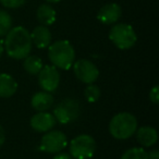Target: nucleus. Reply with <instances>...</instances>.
Wrapping results in <instances>:
<instances>
[{
	"label": "nucleus",
	"instance_id": "obj_17",
	"mask_svg": "<svg viewBox=\"0 0 159 159\" xmlns=\"http://www.w3.org/2000/svg\"><path fill=\"white\" fill-rule=\"evenodd\" d=\"M44 66L42 59L37 56H27L24 58V62H23V68L29 74L31 75H37L40 72V70Z\"/></svg>",
	"mask_w": 159,
	"mask_h": 159
},
{
	"label": "nucleus",
	"instance_id": "obj_20",
	"mask_svg": "<svg viewBox=\"0 0 159 159\" xmlns=\"http://www.w3.org/2000/svg\"><path fill=\"white\" fill-rule=\"evenodd\" d=\"M84 95L89 102H96L100 97V89L94 83L93 84H87L86 89L84 91Z\"/></svg>",
	"mask_w": 159,
	"mask_h": 159
},
{
	"label": "nucleus",
	"instance_id": "obj_9",
	"mask_svg": "<svg viewBox=\"0 0 159 159\" xmlns=\"http://www.w3.org/2000/svg\"><path fill=\"white\" fill-rule=\"evenodd\" d=\"M38 85L45 92L53 93L60 84V73L53 66H44L38 73Z\"/></svg>",
	"mask_w": 159,
	"mask_h": 159
},
{
	"label": "nucleus",
	"instance_id": "obj_8",
	"mask_svg": "<svg viewBox=\"0 0 159 159\" xmlns=\"http://www.w3.org/2000/svg\"><path fill=\"white\" fill-rule=\"evenodd\" d=\"M73 72L77 80L85 84H93L99 76V70L89 59H80L73 63Z\"/></svg>",
	"mask_w": 159,
	"mask_h": 159
},
{
	"label": "nucleus",
	"instance_id": "obj_13",
	"mask_svg": "<svg viewBox=\"0 0 159 159\" xmlns=\"http://www.w3.org/2000/svg\"><path fill=\"white\" fill-rule=\"evenodd\" d=\"M135 134L139 144L143 147H152L158 141V132L156 129L149 125H144L136 129Z\"/></svg>",
	"mask_w": 159,
	"mask_h": 159
},
{
	"label": "nucleus",
	"instance_id": "obj_3",
	"mask_svg": "<svg viewBox=\"0 0 159 159\" xmlns=\"http://www.w3.org/2000/svg\"><path fill=\"white\" fill-rule=\"evenodd\" d=\"M137 119L130 112H119L111 118L109 122V132L116 139H128L135 134Z\"/></svg>",
	"mask_w": 159,
	"mask_h": 159
},
{
	"label": "nucleus",
	"instance_id": "obj_4",
	"mask_svg": "<svg viewBox=\"0 0 159 159\" xmlns=\"http://www.w3.org/2000/svg\"><path fill=\"white\" fill-rule=\"evenodd\" d=\"M109 39L119 49L126 50L132 48L136 44L137 35L130 24L115 23V25L109 31Z\"/></svg>",
	"mask_w": 159,
	"mask_h": 159
},
{
	"label": "nucleus",
	"instance_id": "obj_15",
	"mask_svg": "<svg viewBox=\"0 0 159 159\" xmlns=\"http://www.w3.org/2000/svg\"><path fill=\"white\" fill-rule=\"evenodd\" d=\"M18 91V83L10 74L0 73V98H9Z\"/></svg>",
	"mask_w": 159,
	"mask_h": 159
},
{
	"label": "nucleus",
	"instance_id": "obj_1",
	"mask_svg": "<svg viewBox=\"0 0 159 159\" xmlns=\"http://www.w3.org/2000/svg\"><path fill=\"white\" fill-rule=\"evenodd\" d=\"M3 47L10 58L16 60L24 59L31 53L33 47L31 33L24 26L12 27L6 35Z\"/></svg>",
	"mask_w": 159,
	"mask_h": 159
},
{
	"label": "nucleus",
	"instance_id": "obj_19",
	"mask_svg": "<svg viewBox=\"0 0 159 159\" xmlns=\"http://www.w3.org/2000/svg\"><path fill=\"white\" fill-rule=\"evenodd\" d=\"M148 152L143 147H132L122 154L121 159H147Z\"/></svg>",
	"mask_w": 159,
	"mask_h": 159
},
{
	"label": "nucleus",
	"instance_id": "obj_5",
	"mask_svg": "<svg viewBox=\"0 0 159 159\" xmlns=\"http://www.w3.org/2000/svg\"><path fill=\"white\" fill-rule=\"evenodd\" d=\"M70 155L74 159H91L96 152V141L89 134L75 136L70 142Z\"/></svg>",
	"mask_w": 159,
	"mask_h": 159
},
{
	"label": "nucleus",
	"instance_id": "obj_25",
	"mask_svg": "<svg viewBox=\"0 0 159 159\" xmlns=\"http://www.w3.org/2000/svg\"><path fill=\"white\" fill-rule=\"evenodd\" d=\"M6 141V133H5V129L2 128V125L0 124V147L5 144Z\"/></svg>",
	"mask_w": 159,
	"mask_h": 159
},
{
	"label": "nucleus",
	"instance_id": "obj_23",
	"mask_svg": "<svg viewBox=\"0 0 159 159\" xmlns=\"http://www.w3.org/2000/svg\"><path fill=\"white\" fill-rule=\"evenodd\" d=\"M52 159H73V158L71 157L70 154H68V152H58V154H56Z\"/></svg>",
	"mask_w": 159,
	"mask_h": 159
},
{
	"label": "nucleus",
	"instance_id": "obj_12",
	"mask_svg": "<svg viewBox=\"0 0 159 159\" xmlns=\"http://www.w3.org/2000/svg\"><path fill=\"white\" fill-rule=\"evenodd\" d=\"M31 39L34 46L37 47L38 49H45L51 44L52 36L48 27L44 25H38L32 31Z\"/></svg>",
	"mask_w": 159,
	"mask_h": 159
},
{
	"label": "nucleus",
	"instance_id": "obj_14",
	"mask_svg": "<svg viewBox=\"0 0 159 159\" xmlns=\"http://www.w3.org/2000/svg\"><path fill=\"white\" fill-rule=\"evenodd\" d=\"M31 105L36 111H48L53 106V96L48 92H37L31 98Z\"/></svg>",
	"mask_w": 159,
	"mask_h": 159
},
{
	"label": "nucleus",
	"instance_id": "obj_16",
	"mask_svg": "<svg viewBox=\"0 0 159 159\" xmlns=\"http://www.w3.org/2000/svg\"><path fill=\"white\" fill-rule=\"evenodd\" d=\"M36 18H37L38 22L44 26H49L52 25L56 22L57 19V13L56 10L51 7L48 3H43L37 8L36 11Z\"/></svg>",
	"mask_w": 159,
	"mask_h": 159
},
{
	"label": "nucleus",
	"instance_id": "obj_22",
	"mask_svg": "<svg viewBox=\"0 0 159 159\" xmlns=\"http://www.w3.org/2000/svg\"><path fill=\"white\" fill-rule=\"evenodd\" d=\"M149 99L152 104L158 105L159 104V86L156 85L154 86L149 92Z\"/></svg>",
	"mask_w": 159,
	"mask_h": 159
},
{
	"label": "nucleus",
	"instance_id": "obj_11",
	"mask_svg": "<svg viewBox=\"0 0 159 159\" xmlns=\"http://www.w3.org/2000/svg\"><path fill=\"white\" fill-rule=\"evenodd\" d=\"M122 16V9L118 3L111 2L102 6L97 13V20L105 25L115 24Z\"/></svg>",
	"mask_w": 159,
	"mask_h": 159
},
{
	"label": "nucleus",
	"instance_id": "obj_7",
	"mask_svg": "<svg viewBox=\"0 0 159 159\" xmlns=\"http://www.w3.org/2000/svg\"><path fill=\"white\" fill-rule=\"evenodd\" d=\"M68 145V137L59 130H50L43 135L39 149L48 154H58Z\"/></svg>",
	"mask_w": 159,
	"mask_h": 159
},
{
	"label": "nucleus",
	"instance_id": "obj_26",
	"mask_svg": "<svg viewBox=\"0 0 159 159\" xmlns=\"http://www.w3.org/2000/svg\"><path fill=\"white\" fill-rule=\"evenodd\" d=\"M3 51H5V47H3V42L0 39V57L2 56Z\"/></svg>",
	"mask_w": 159,
	"mask_h": 159
},
{
	"label": "nucleus",
	"instance_id": "obj_10",
	"mask_svg": "<svg viewBox=\"0 0 159 159\" xmlns=\"http://www.w3.org/2000/svg\"><path fill=\"white\" fill-rule=\"evenodd\" d=\"M56 123H57V121H56L53 115L48 111L37 112L31 118V121H30L31 128L38 133H46L52 130Z\"/></svg>",
	"mask_w": 159,
	"mask_h": 159
},
{
	"label": "nucleus",
	"instance_id": "obj_24",
	"mask_svg": "<svg viewBox=\"0 0 159 159\" xmlns=\"http://www.w3.org/2000/svg\"><path fill=\"white\" fill-rule=\"evenodd\" d=\"M148 152V158L147 159H159V152L157 149H152Z\"/></svg>",
	"mask_w": 159,
	"mask_h": 159
},
{
	"label": "nucleus",
	"instance_id": "obj_27",
	"mask_svg": "<svg viewBox=\"0 0 159 159\" xmlns=\"http://www.w3.org/2000/svg\"><path fill=\"white\" fill-rule=\"evenodd\" d=\"M45 1H47V2H49V3H57V2H60L61 0H45Z\"/></svg>",
	"mask_w": 159,
	"mask_h": 159
},
{
	"label": "nucleus",
	"instance_id": "obj_2",
	"mask_svg": "<svg viewBox=\"0 0 159 159\" xmlns=\"http://www.w3.org/2000/svg\"><path fill=\"white\" fill-rule=\"evenodd\" d=\"M48 58L57 69L69 70L75 61V50L68 40H57L49 45Z\"/></svg>",
	"mask_w": 159,
	"mask_h": 159
},
{
	"label": "nucleus",
	"instance_id": "obj_6",
	"mask_svg": "<svg viewBox=\"0 0 159 159\" xmlns=\"http://www.w3.org/2000/svg\"><path fill=\"white\" fill-rule=\"evenodd\" d=\"M81 112L79 102L73 98H66L53 108V117L56 121L61 124H69L75 121Z\"/></svg>",
	"mask_w": 159,
	"mask_h": 159
},
{
	"label": "nucleus",
	"instance_id": "obj_21",
	"mask_svg": "<svg viewBox=\"0 0 159 159\" xmlns=\"http://www.w3.org/2000/svg\"><path fill=\"white\" fill-rule=\"evenodd\" d=\"M26 0H0V3L8 9H18L25 5Z\"/></svg>",
	"mask_w": 159,
	"mask_h": 159
},
{
	"label": "nucleus",
	"instance_id": "obj_18",
	"mask_svg": "<svg viewBox=\"0 0 159 159\" xmlns=\"http://www.w3.org/2000/svg\"><path fill=\"white\" fill-rule=\"evenodd\" d=\"M12 18L7 11L0 10V37H3L12 29Z\"/></svg>",
	"mask_w": 159,
	"mask_h": 159
}]
</instances>
